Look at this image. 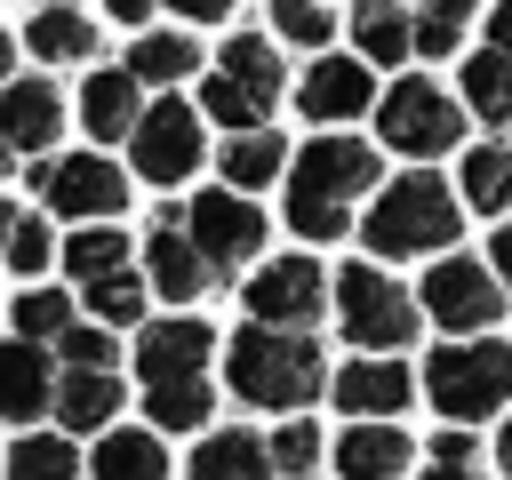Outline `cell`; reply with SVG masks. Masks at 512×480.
I'll list each match as a JSON object with an SVG mask.
<instances>
[{"instance_id":"16","label":"cell","mask_w":512,"mask_h":480,"mask_svg":"<svg viewBox=\"0 0 512 480\" xmlns=\"http://www.w3.org/2000/svg\"><path fill=\"white\" fill-rule=\"evenodd\" d=\"M336 400H344V408H360V416H392V408H408V368H400L392 352L352 360V368L336 376Z\"/></svg>"},{"instance_id":"15","label":"cell","mask_w":512,"mask_h":480,"mask_svg":"<svg viewBox=\"0 0 512 480\" xmlns=\"http://www.w3.org/2000/svg\"><path fill=\"white\" fill-rule=\"evenodd\" d=\"M208 328L200 320H160V328H144V344H136V368H144V384H168V376H200L208 368Z\"/></svg>"},{"instance_id":"39","label":"cell","mask_w":512,"mask_h":480,"mask_svg":"<svg viewBox=\"0 0 512 480\" xmlns=\"http://www.w3.org/2000/svg\"><path fill=\"white\" fill-rule=\"evenodd\" d=\"M272 456H280V472H312V464H320V432H312V424H288V432L272 440Z\"/></svg>"},{"instance_id":"32","label":"cell","mask_w":512,"mask_h":480,"mask_svg":"<svg viewBox=\"0 0 512 480\" xmlns=\"http://www.w3.org/2000/svg\"><path fill=\"white\" fill-rule=\"evenodd\" d=\"M72 448L64 440H16L8 448V480H72Z\"/></svg>"},{"instance_id":"37","label":"cell","mask_w":512,"mask_h":480,"mask_svg":"<svg viewBox=\"0 0 512 480\" xmlns=\"http://www.w3.org/2000/svg\"><path fill=\"white\" fill-rule=\"evenodd\" d=\"M16 328H24V336H64V296H56V288L16 296Z\"/></svg>"},{"instance_id":"27","label":"cell","mask_w":512,"mask_h":480,"mask_svg":"<svg viewBox=\"0 0 512 480\" xmlns=\"http://www.w3.org/2000/svg\"><path fill=\"white\" fill-rule=\"evenodd\" d=\"M464 104L480 120H512V56L504 48H488V56L464 64Z\"/></svg>"},{"instance_id":"46","label":"cell","mask_w":512,"mask_h":480,"mask_svg":"<svg viewBox=\"0 0 512 480\" xmlns=\"http://www.w3.org/2000/svg\"><path fill=\"white\" fill-rule=\"evenodd\" d=\"M496 464H504V472H512V424H504V440H496Z\"/></svg>"},{"instance_id":"38","label":"cell","mask_w":512,"mask_h":480,"mask_svg":"<svg viewBox=\"0 0 512 480\" xmlns=\"http://www.w3.org/2000/svg\"><path fill=\"white\" fill-rule=\"evenodd\" d=\"M8 264H16L24 280L48 264V224H40V216H16V232H8Z\"/></svg>"},{"instance_id":"12","label":"cell","mask_w":512,"mask_h":480,"mask_svg":"<svg viewBox=\"0 0 512 480\" xmlns=\"http://www.w3.org/2000/svg\"><path fill=\"white\" fill-rule=\"evenodd\" d=\"M208 248L192 240V224H160L152 232V248H144V272H152V288L160 296H176V304H192L200 288H208Z\"/></svg>"},{"instance_id":"5","label":"cell","mask_w":512,"mask_h":480,"mask_svg":"<svg viewBox=\"0 0 512 480\" xmlns=\"http://www.w3.org/2000/svg\"><path fill=\"white\" fill-rule=\"evenodd\" d=\"M336 304H344V336H352V344H368V352H392V344H408V336H416V304H408V288H400V280H384L376 264L336 272Z\"/></svg>"},{"instance_id":"40","label":"cell","mask_w":512,"mask_h":480,"mask_svg":"<svg viewBox=\"0 0 512 480\" xmlns=\"http://www.w3.org/2000/svg\"><path fill=\"white\" fill-rule=\"evenodd\" d=\"M64 360L72 368H112V336L104 328H64Z\"/></svg>"},{"instance_id":"31","label":"cell","mask_w":512,"mask_h":480,"mask_svg":"<svg viewBox=\"0 0 512 480\" xmlns=\"http://www.w3.org/2000/svg\"><path fill=\"white\" fill-rule=\"evenodd\" d=\"M128 72H136V80H184V72H192V40L152 32V40H136V48H128Z\"/></svg>"},{"instance_id":"18","label":"cell","mask_w":512,"mask_h":480,"mask_svg":"<svg viewBox=\"0 0 512 480\" xmlns=\"http://www.w3.org/2000/svg\"><path fill=\"white\" fill-rule=\"evenodd\" d=\"M80 120H88V136H136V72H96L88 88H80Z\"/></svg>"},{"instance_id":"23","label":"cell","mask_w":512,"mask_h":480,"mask_svg":"<svg viewBox=\"0 0 512 480\" xmlns=\"http://www.w3.org/2000/svg\"><path fill=\"white\" fill-rule=\"evenodd\" d=\"M352 40H360L376 64H392V56H408V48H416V24H408V8H400V0H360V8H352Z\"/></svg>"},{"instance_id":"25","label":"cell","mask_w":512,"mask_h":480,"mask_svg":"<svg viewBox=\"0 0 512 480\" xmlns=\"http://www.w3.org/2000/svg\"><path fill=\"white\" fill-rule=\"evenodd\" d=\"M200 104H208V120H224V128H264L272 88H256V80H240V72H216Z\"/></svg>"},{"instance_id":"24","label":"cell","mask_w":512,"mask_h":480,"mask_svg":"<svg viewBox=\"0 0 512 480\" xmlns=\"http://www.w3.org/2000/svg\"><path fill=\"white\" fill-rule=\"evenodd\" d=\"M280 152H288V144H280L272 128H240V136L224 144V176H232L240 192H264V184L280 176Z\"/></svg>"},{"instance_id":"13","label":"cell","mask_w":512,"mask_h":480,"mask_svg":"<svg viewBox=\"0 0 512 480\" xmlns=\"http://www.w3.org/2000/svg\"><path fill=\"white\" fill-rule=\"evenodd\" d=\"M408 432L392 424V416H368V424H352L344 440H336V464H344V480H400L408 472Z\"/></svg>"},{"instance_id":"22","label":"cell","mask_w":512,"mask_h":480,"mask_svg":"<svg viewBox=\"0 0 512 480\" xmlns=\"http://www.w3.org/2000/svg\"><path fill=\"white\" fill-rule=\"evenodd\" d=\"M24 48H32V56H48V64H72V56H88V48H96V24H88L80 8H40V16L24 24Z\"/></svg>"},{"instance_id":"42","label":"cell","mask_w":512,"mask_h":480,"mask_svg":"<svg viewBox=\"0 0 512 480\" xmlns=\"http://www.w3.org/2000/svg\"><path fill=\"white\" fill-rule=\"evenodd\" d=\"M160 8H176V16H192V24H216L232 0H160Z\"/></svg>"},{"instance_id":"17","label":"cell","mask_w":512,"mask_h":480,"mask_svg":"<svg viewBox=\"0 0 512 480\" xmlns=\"http://www.w3.org/2000/svg\"><path fill=\"white\" fill-rule=\"evenodd\" d=\"M272 448L256 440V432H208L200 448H192V480H272Z\"/></svg>"},{"instance_id":"36","label":"cell","mask_w":512,"mask_h":480,"mask_svg":"<svg viewBox=\"0 0 512 480\" xmlns=\"http://www.w3.org/2000/svg\"><path fill=\"white\" fill-rule=\"evenodd\" d=\"M88 304H96V312H104V320L120 328V320H136V312H144V280H136L128 264H120L112 280H96V288H88Z\"/></svg>"},{"instance_id":"1","label":"cell","mask_w":512,"mask_h":480,"mask_svg":"<svg viewBox=\"0 0 512 480\" xmlns=\"http://www.w3.org/2000/svg\"><path fill=\"white\" fill-rule=\"evenodd\" d=\"M224 376H232V392L256 400V408H304V400L320 392V344H304V336H288V328H272V320H248V328L232 336Z\"/></svg>"},{"instance_id":"20","label":"cell","mask_w":512,"mask_h":480,"mask_svg":"<svg viewBox=\"0 0 512 480\" xmlns=\"http://www.w3.org/2000/svg\"><path fill=\"white\" fill-rule=\"evenodd\" d=\"M56 128H64L56 88H48V80H16V88H8V144H16V152H48Z\"/></svg>"},{"instance_id":"28","label":"cell","mask_w":512,"mask_h":480,"mask_svg":"<svg viewBox=\"0 0 512 480\" xmlns=\"http://www.w3.org/2000/svg\"><path fill=\"white\" fill-rule=\"evenodd\" d=\"M464 200H472V208H488V216H504V208H512V152H504V144L464 152Z\"/></svg>"},{"instance_id":"4","label":"cell","mask_w":512,"mask_h":480,"mask_svg":"<svg viewBox=\"0 0 512 480\" xmlns=\"http://www.w3.org/2000/svg\"><path fill=\"white\" fill-rule=\"evenodd\" d=\"M424 392L440 400L448 424H472L512 400V344H440L424 360Z\"/></svg>"},{"instance_id":"33","label":"cell","mask_w":512,"mask_h":480,"mask_svg":"<svg viewBox=\"0 0 512 480\" xmlns=\"http://www.w3.org/2000/svg\"><path fill=\"white\" fill-rule=\"evenodd\" d=\"M464 16H472V0H424V16H416V48H424V56H448V48L464 40Z\"/></svg>"},{"instance_id":"8","label":"cell","mask_w":512,"mask_h":480,"mask_svg":"<svg viewBox=\"0 0 512 480\" xmlns=\"http://www.w3.org/2000/svg\"><path fill=\"white\" fill-rule=\"evenodd\" d=\"M424 312H432L440 328H488V320L504 312V280H488V264L448 256V264L424 272Z\"/></svg>"},{"instance_id":"11","label":"cell","mask_w":512,"mask_h":480,"mask_svg":"<svg viewBox=\"0 0 512 480\" xmlns=\"http://www.w3.org/2000/svg\"><path fill=\"white\" fill-rule=\"evenodd\" d=\"M184 224H192V240H200L216 264H248V256L264 248V216H256L240 192H200V200L184 208Z\"/></svg>"},{"instance_id":"44","label":"cell","mask_w":512,"mask_h":480,"mask_svg":"<svg viewBox=\"0 0 512 480\" xmlns=\"http://www.w3.org/2000/svg\"><path fill=\"white\" fill-rule=\"evenodd\" d=\"M104 8H112V16H120V24H144V16H152V8H160V0H104Z\"/></svg>"},{"instance_id":"7","label":"cell","mask_w":512,"mask_h":480,"mask_svg":"<svg viewBox=\"0 0 512 480\" xmlns=\"http://www.w3.org/2000/svg\"><path fill=\"white\" fill-rule=\"evenodd\" d=\"M128 152H136V176H152V184H184L192 160H200V120H192V104H152V112L136 120Z\"/></svg>"},{"instance_id":"14","label":"cell","mask_w":512,"mask_h":480,"mask_svg":"<svg viewBox=\"0 0 512 480\" xmlns=\"http://www.w3.org/2000/svg\"><path fill=\"white\" fill-rule=\"evenodd\" d=\"M296 104H304L312 120H352V112H368V64H352V56H312Z\"/></svg>"},{"instance_id":"2","label":"cell","mask_w":512,"mask_h":480,"mask_svg":"<svg viewBox=\"0 0 512 480\" xmlns=\"http://www.w3.org/2000/svg\"><path fill=\"white\" fill-rule=\"evenodd\" d=\"M368 184H376V152L352 144V136H320L288 176V224L304 240H336L344 232V200L368 192Z\"/></svg>"},{"instance_id":"26","label":"cell","mask_w":512,"mask_h":480,"mask_svg":"<svg viewBox=\"0 0 512 480\" xmlns=\"http://www.w3.org/2000/svg\"><path fill=\"white\" fill-rule=\"evenodd\" d=\"M40 408H56L48 352H40V344H16V352H8V416L24 424V416H40Z\"/></svg>"},{"instance_id":"3","label":"cell","mask_w":512,"mask_h":480,"mask_svg":"<svg viewBox=\"0 0 512 480\" xmlns=\"http://www.w3.org/2000/svg\"><path fill=\"white\" fill-rule=\"evenodd\" d=\"M448 240H456V200H448L440 176H400L368 208V248L376 256H432Z\"/></svg>"},{"instance_id":"41","label":"cell","mask_w":512,"mask_h":480,"mask_svg":"<svg viewBox=\"0 0 512 480\" xmlns=\"http://www.w3.org/2000/svg\"><path fill=\"white\" fill-rule=\"evenodd\" d=\"M472 464H480V456H432V472H424V480H480Z\"/></svg>"},{"instance_id":"10","label":"cell","mask_w":512,"mask_h":480,"mask_svg":"<svg viewBox=\"0 0 512 480\" xmlns=\"http://www.w3.org/2000/svg\"><path fill=\"white\" fill-rule=\"evenodd\" d=\"M240 304H248V320L304 328V320L320 312V264H312V256H280V264H264V272L240 288Z\"/></svg>"},{"instance_id":"6","label":"cell","mask_w":512,"mask_h":480,"mask_svg":"<svg viewBox=\"0 0 512 480\" xmlns=\"http://www.w3.org/2000/svg\"><path fill=\"white\" fill-rule=\"evenodd\" d=\"M384 144H392V152H448V144H456V104H448V88L400 80V88L384 96Z\"/></svg>"},{"instance_id":"34","label":"cell","mask_w":512,"mask_h":480,"mask_svg":"<svg viewBox=\"0 0 512 480\" xmlns=\"http://www.w3.org/2000/svg\"><path fill=\"white\" fill-rule=\"evenodd\" d=\"M272 24H280L296 48H328V32H336V16H328L320 0H272Z\"/></svg>"},{"instance_id":"30","label":"cell","mask_w":512,"mask_h":480,"mask_svg":"<svg viewBox=\"0 0 512 480\" xmlns=\"http://www.w3.org/2000/svg\"><path fill=\"white\" fill-rule=\"evenodd\" d=\"M120 264H128V240H120V232H104V224H96V232H80V240H64V272H72V280H88V288H96V280H112Z\"/></svg>"},{"instance_id":"35","label":"cell","mask_w":512,"mask_h":480,"mask_svg":"<svg viewBox=\"0 0 512 480\" xmlns=\"http://www.w3.org/2000/svg\"><path fill=\"white\" fill-rule=\"evenodd\" d=\"M224 72H240V80H256V88H272V96H280V56H272L256 32L224 40Z\"/></svg>"},{"instance_id":"45","label":"cell","mask_w":512,"mask_h":480,"mask_svg":"<svg viewBox=\"0 0 512 480\" xmlns=\"http://www.w3.org/2000/svg\"><path fill=\"white\" fill-rule=\"evenodd\" d=\"M496 272H504V280H512V224H504V232H496Z\"/></svg>"},{"instance_id":"19","label":"cell","mask_w":512,"mask_h":480,"mask_svg":"<svg viewBox=\"0 0 512 480\" xmlns=\"http://www.w3.org/2000/svg\"><path fill=\"white\" fill-rule=\"evenodd\" d=\"M112 408H120L112 368H72V376L56 384V416H64V432H104Z\"/></svg>"},{"instance_id":"9","label":"cell","mask_w":512,"mask_h":480,"mask_svg":"<svg viewBox=\"0 0 512 480\" xmlns=\"http://www.w3.org/2000/svg\"><path fill=\"white\" fill-rule=\"evenodd\" d=\"M40 200H48L56 216H120L128 176H120L112 160H96V152H72V160H56V168L40 176Z\"/></svg>"},{"instance_id":"29","label":"cell","mask_w":512,"mask_h":480,"mask_svg":"<svg viewBox=\"0 0 512 480\" xmlns=\"http://www.w3.org/2000/svg\"><path fill=\"white\" fill-rule=\"evenodd\" d=\"M208 384L200 376H168V384H152V424L160 432H192V424H208Z\"/></svg>"},{"instance_id":"43","label":"cell","mask_w":512,"mask_h":480,"mask_svg":"<svg viewBox=\"0 0 512 480\" xmlns=\"http://www.w3.org/2000/svg\"><path fill=\"white\" fill-rule=\"evenodd\" d=\"M488 40L512 56V0H496V8H488Z\"/></svg>"},{"instance_id":"21","label":"cell","mask_w":512,"mask_h":480,"mask_svg":"<svg viewBox=\"0 0 512 480\" xmlns=\"http://www.w3.org/2000/svg\"><path fill=\"white\" fill-rule=\"evenodd\" d=\"M88 480H168V456H160L152 432H104Z\"/></svg>"}]
</instances>
